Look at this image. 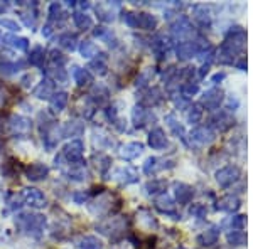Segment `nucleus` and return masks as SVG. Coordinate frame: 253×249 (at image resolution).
Masks as SVG:
<instances>
[{
	"label": "nucleus",
	"instance_id": "nucleus-29",
	"mask_svg": "<svg viewBox=\"0 0 253 249\" xmlns=\"http://www.w3.org/2000/svg\"><path fill=\"white\" fill-rule=\"evenodd\" d=\"M80 248L81 249H101L103 244H101V241L95 238V236H86V238L81 239Z\"/></svg>",
	"mask_w": 253,
	"mask_h": 249
},
{
	"label": "nucleus",
	"instance_id": "nucleus-4",
	"mask_svg": "<svg viewBox=\"0 0 253 249\" xmlns=\"http://www.w3.org/2000/svg\"><path fill=\"white\" fill-rule=\"evenodd\" d=\"M240 177V170L233 165H228L224 169L216 172V180L221 187H230L231 183H235Z\"/></svg>",
	"mask_w": 253,
	"mask_h": 249
},
{
	"label": "nucleus",
	"instance_id": "nucleus-28",
	"mask_svg": "<svg viewBox=\"0 0 253 249\" xmlns=\"http://www.w3.org/2000/svg\"><path fill=\"white\" fill-rule=\"evenodd\" d=\"M80 52L83 58H93V56L98 54V47L95 42H91V40H84V42H81V46H80Z\"/></svg>",
	"mask_w": 253,
	"mask_h": 249
},
{
	"label": "nucleus",
	"instance_id": "nucleus-5",
	"mask_svg": "<svg viewBox=\"0 0 253 249\" xmlns=\"http://www.w3.org/2000/svg\"><path fill=\"white\" fill-rule=\"evenodd\" d=\"M9 126L15 135H27L32 130L31 120H27V118H24V116H19V115H14L10 118Z\"/></svg>",
	"mask_w": 253,
	"mask_h": 249
},
{
	"label": "nucleus",
	"instance_id": "nucleus-46",
	"mask_svg": "<svg viewBox=\"0 0 253 249\" xmlns=\"http://www.w3.org/2000/svg\"><path fill=\"white\" fill-rule=\"evenodd\" d=\"M51 61L54 64H59V68H61V64H64V61H66V58H64L63 54H61L59 51H51Z\"/></svg>",
	"mask_w": 253,
	"mask_h": 249
},
{
	"label": "nucleus",
	"instance_id": "nucleus-31",
	"mask_svg": "<svg viewBox=\"0 0 253 249\" xmlns=\"http://www.w3.org/2000/svg\"><path fill=\"white\" fill-rule=\"evenodd\" d=\"M89 69H93L95 71V74H100V76H103V74H107V63H105V59L103 58H96V59H93L91 63H89Z\"/></svg>",
	"mask_w": 253,
	"mask_h": 249
},
{
	"label": "nucleus",
	"instance_id": "nucleus-44",
	"mask_svg": "<svg viewBox=\"0 0 253 249\" xmlns=\"http://www.w3.org/2000/svg\"><path fill=\"white\" fill-rule=\"evenodd\" d=\"M182 93H184V96H193L198 93V84H193V83H187L182 86Z\"/></svg>",
	"mask_w": 253,
	"mask_h": 249
},
{
	"label": "nucleus",
	"instance_id": "nucleus-34",
	"mask_svg": "<svg viewBox=\"0 0 253 249\" xmlns=\"http://www.w3.org/2000/svg\"><path fill=\"white\" fill-rule=\"evenodd\" d=\"M194 19L198 20L201 26H208V24H210V20H211L210 14H208L206 9H203V7H196V9H194Z\"/></svg>",
	"mask_w": 253,
	"mask_h": 249
},
{
	"label": "nucleus",
	"instance_id": "nucleus-18",
	"mask_svg": "<svg viewBox=\"0 0 253 249\" xmlns=\"http://www.w3.org/2000/svg\"><path fill=\"white\" fill-rule=\"evenodd\" d=\"M73 77H75V81L78 83V86H86V84L93 83V76L89 74L88 69H83V68H75Z\"/></svg>",
	"mask_w": 253,
	"mask_h": 249
},
{
	"label": "nucleus",
	"instance_id": "nucleus-21",
	"mask_svg": "<svg viewBox=\"0 0 253 249\" xmlns=\"http://www.w3.org/2000/svg\"><path fill=\"white\" fill-rule=\"evenodd\" d=\"M73 20H75L76 27H80V29H83V31L91 29V26H93L91 17L84 14V12H75V14H73Z\"/></svg>",
	"mask_w": 253,
	"mask_h": 249
},
{
	"label": "nucleus",
	"instance_id": "nucleus-45",
	"mask_svg": "<svg viewBox=\"0 0 253 249\" xmlns=\"http://www.w3.org/2000/svg\"><path fill=\"white\" fill-rule=\"evenodd\" d=\"M0 26L7 27V29H10V31H19L20 29L17 22H14V20H9V19H0Z\"/></svg>",
	"mask_w": 253,
	"mask_h": 249
},
{
	"label": "nucleus",
	"instance_id": "nucleus-22",
	"mask_svg": "<svg viewBox=\"0 0 253 249\" xmlns=\"http://www.w3.org/2000/svg\"><path fill=\"white\" fill-rule=\"evenodd\" d=\"M68 105V93L64 91H59V93H54L51 98V106L52 109H56V111H63L64 108H66Z\"/></svg>",
	"mask_w": 253,
	"mask_h": 249
},
{
	"label": "nucleus",
	"instance_id": "nucleus-17",
	"mask_svg": "<svg viewBox=\"0 0 253 249\" xmlns=\"http://www.w3.org/2000/svg\"><path fill=\"white\" fill-rule=\"evenodd\" d=\"M3 42L9 44L14 49H17V51H27L29 49V40L26 37H17V36H12V34H7L3 36Z\"/></svg>",
	"mask_w": 253,
	"mask_h": 249
},
{
	"label": "nucleus",
	"instance_id": "nucleus-16",
	"mask_svg": "<svg viewBox=\"0 0 253 249\" xmlns=\"http://www.w3.org/2000/svg\"><path fill=\"white\" fill-rule=\"evenodd\" d=\"M191 138H193V142H198V143H210V142H213L214 138V133L211 132L210 128H196L191 132Z\"/></svg>",
	"mask_w": 253,
	"mask_h": 249
},
{
	"label": "nucleus",
	"instance_id": "nucleus-42",
	"mask_svg": "<svg viewBox=\"0 0 253 249\" xmlns=\"http://www.w3.org/2000/svg\"><path fill=\"white\" fill-rule=\"evenodd\" d=\"M95 36L100 39H103L107 44H112V39H113V34L110 32L108 29H103V27H98V29L95 31Z\"/></svg>",
	"mask_w": 253,
	"mask_h": 249
},
{
	"label": "nucleus",
	"instance_id": "nucleus-25",
	"mask_svg": "<svg viewBox=\"0 0 253 249\" xmlns=\"http://www.w3.org/2000/svg\"><path fill=\"white\" fill-rule=\"evenodd\" d=\"M219 209L221 211H228V212H233L240 207V201L233 195H228V197H223L221 201H219Z\"/></svg>",
	"mask_w": 253,
	"mask_h": 249
},
{
	"label": "nucleus",
	"instance_id": "nucleus-26",
	"mask_svg": "<svg viewBox=\"0 0 253 249\" xmlns=\"http://www.w3.org/2000/svg\"><path fill=\"white\" fill-rule=\"evenodd\" d=\"M84 130V126L78 123V121H69L63 126V135L64 137H75V135H81Z\"/></svg>",
	"mask_w": 253,
	"mask_h": 249
},
{
	"label": "nucleus",
	"instance_id": "nucleus-33",
	"mask_svg": "<svg viewBox=\"0 0 253 249\" xmlns=\"http://www.w3.org/2000/svg\"><path fill=\"white\" fill-rule=\"evenodd\" d=\"M156 206L161 209L162 212H174V204L170 201L167 195H162V197H159L156 201Z\"/></svg>",
	"mask_w": 253,
	"mask_h": 249
},
{
	"label": "nucleus",
	"instance_id": "nucleus-9",
	"mask_svg": "<svg viewBox=\"0 0 253 249\" xmlns=\"http://www.w3.org/2000/svg\"><path fill=\"white\" fill-rule=\"evenodd\" d=\"M221 101H223V91L218 88L210 89V91H206L205 95H203V105H205L206 108L216 109Z\"/></svg>",
	"mask_w": 253,
	"mask_h": 249
},
{
	"label": "nucleus",
	"instance_id": "nucleus-40",
	"mask_svg": "<svg viewBox=\"0 0 253 249\" xmlns=\"http://www.w3.org/2000/svg\"><path fill=\"white\" fill-rule=\"evenodd\" d=\"M145 109L142 106H135V109H133V121H135V125H145Z\"/></svg>",
	"mask_w": 253,
	"mask_h": 249
},
{
	"label": "nucleus",
	"instance_id": "nucleus-1",
	"mask_svg": "<svg viewBox=\"0 0 253 249\" xmlns=\"http://www.w3.org/2000/svg\"><path fill=\"white\" fill-rule=\"evenodd\" d=\"M15 222H17V226L22 231H26L27 234L39 236L41 231L44 229L46 219H44V215H39V214H20Z\"/></svg>",
	"mask_w": 253,
	"mask_h": 249
},
{
	"label": "nucleus",
	"instance_id": "nucleus-30",
	"mask_svg": "<svg viewBox=\"0 0 253 249\" xmlns=\"http://www.w3.org/2000/svg\"><path fill=\"white\" fill-rule=\"evenodd\" d=\"M166 121H167V125H169V128L172 130V133L175 135L177 138H182L184 140V135H186V132H184V128H182V125H179V121H175V118L172 116V115H169L166 118Z\"/></svg>",
	"mask_w": 253,
	"mask_h": 249
},
{
	"label": "nucleus",
	"instance_id": "nucleus-49",
	"mask_svg": "<svg viewBox=\"0 0 253 249\" xmlns=\"http://www.w3.org/2000/svg\"><path fill=\"white\" fill-rule=\"evenodd\" d=\"M223 77H224V74H223V72H221V74H216V76L213 77V83H218V81H221Z\"/></svg>",
	"mask_w": 253,
	"mask_h": 249
},
{
	"label": "nucleus",
	"instance_id": "nucleus-15",
	"mask_svg": "<svg viewBox=\"0 0 253 249\" xmlns=\"http://www.w3.org/2000/svg\"><path fill=\"white\" fill-rule=\"evenodd\" d=\"M112 177L115 178V180H120L122 183H132L137 180V174L133 172L132 169H115L112 174Z\"/></svg>",
	"mask_w": 253,
	"mask_h": 249
},
{
	"label": "nucleus",
	"instance_id": "nucleus-10",
	"mask_svg": "<svg viewBox=\"0 0 253 249\" xmlns=\"http://www.w3.org/2000/svg\"><path fill=\"white\" fill-rule=\"evenodd\" d=\"M199 52V44L198 42H181L177 46V58L179 59H191Z\"/></svg>",
	"mask_w": 253,
	"mask_h": 249
},
{
	"label": "nucleus",
	"instance_id": "nucleus-20",
	"mask_svg": "<svg viewBox=\"0 0 253 249\" xmlns=\"http://www.w3.org/2000/svg\"><path fill=\"white\" fill-rule=\"evenodd\" d=\"M191 29H193V27H191L189 19H187V17H181L172 26V34H175V36H179V37H181V36L189 34Z\"/></svg>",
	"mask_w": 253,
	"mask_h": 249
},
{
	"label": "nucleus",
	"instance_id": "nucleus-13",
	"mask_svg": "<svg viewBox=\"0 0 253 249\" xmlns=\"http://www.w3.org/2000/svg\"><path fill=\"white\" fill-rule=\"evenodd\" d=\"M34 95L39 100H51L52 95H54V84H52V81L44 79L42 83H39V86L34 89Z\"/></svg>",
	"mask_w": 253,
	"mask_h": 249
},
{
	"label": "nucleus",
	"instance_id": "nucleus-39",
	"mask_svg": "<svg viewBox=\"0 0 253 249\" xmlns=\"http://www.w3.org/2000/svg\"><path fill=\"white\" fill-rule=\"evenodd\" d=\"M138 224L140 226H144V224H147V227H156V219L152 217V215L149 214V212H145V211H142L140 212V215H138Z\"/></svg>",
	"mask_w": 253,
	"mask_h": 249
},
{
	"label": "nucleus",
	"instance_id": "nucleus-24",
	"mask_svg": "<svg viewBox=\"0 0 253 249\" xmlns=\"http://www.w3.org/2000/svg\"><path fill=\"white\" fill-rule=\"evenodd\" d=\"M44 49L38 46V47H34L31 51V56H29V63L32 64V66H38V68H42L44 66Z\"/></svg>",
	"mask_w": 253,
	"mask_h": 249
},
{
	"label": "nucleus",
	"instance_id": "nucleus-8",
	"mask_svg": "<svg viewBox=\"0 0 253 249\" xmlns=\"http://www.w3.org/2000/svg\"><path fill=\"white\" fill-rule=\"evenodd\" d=\"M142 150H144L142 143L132 142V143H125L124 146H120V150H118V155H120L124 160H133V158H137L138 155L142 153Z\"/></svg>",
	"mask_w": 253,
	"mask_h": 249
},
{
	"label": "nucleus",
	"instance_id": "nucleus-38",
	"mask_svg": "<svg viewBox=\"0 0 253 249\" xmlns=\"http://www.w3.org/2000/svg\"><path fill=\"white\" fill-rule=\"evenodd\" d=\"M64 17V12H63V7L59 3H51L49 7V20H58V19H63Z\"/></svg>",
	"mask_w": 253,
	"mask_h": 249
},
{
	"label": "nucleus",
	"instance_id": "nucleus-27",
	"mask_svg": "<svg viewBox=\"0 0 253 249\" xmlns=\"http://www.w3.org/2000/svg\"><path fill=\"white\" fill-rule=\"evenodd\" d=\"M47 76L51 77V81L52 83H66L68 81V74H66V71H64L63 68H52V69H49L47 71Z\"/></svg>",
	"mask_w": 253,
	"mask_h": 249
},
{
	"label": "nucleus",
	"instance_id": "nucleus-50",
	"mask_svg": "<svg viewBox=\"0 0 253 249\" xmlns=\"http://www.w3.org/2000/svg\"><path fill=\"white\" fill-rule=\"evenodd\" d=\"M0 39H2V34H0Z\"/></svg>",
	"mask_w": 253,
	"mask_h": 249
},
{
	"label": "nucleus",
	"instance_id": "nucleus-2",
	"mask_svg": "<svg viewBox=\"0 0 253 249\" xmlns=\"http://www.w3.org/2000/svg\"><path fill=\"white\" fill-rule=\"evenodd\" d=\"M63 155H64V158H66L69 163H75V165H78V163H83V155H84L83 142H81V140L69 142V143L64 146Z\"/></svg>",
	"mask_w": 253,
	"mask_h": 249
},
{
	"label": "nucleus",
	"instance_id": "nucleus-14",
	"mask_svg": "<svg viewBox=\"0 0 253 249\" xmlns=\"http://www.w3.org/2000/svg\"><path fill=\"white\" fill-rule=\"evenodd\" d=\"M117 3H100V5L96 7V14L98 17L101 20H105V22H110V20L115 19V10H117Z\"/></svg>",
	"mask_w": 253,
	"mask_h": 249
},
{
	"label": "nucleus",
	"instance_id": "nucleus-19",
	"mask_svg": "<svg viewBox=\"0 0 253 249\" xmlns=\"http://www.w3.org/2000/svg\"><path fill=\"white\" fill-rule=\"evenodd\" d=\"M218 236H219L218 229H216V227H211V229L205 231L201 236H199L198 243L201 244V246H213L216 241H218Z\"/></svg>",
	"mask_w": 253,
	"mask_h": 249
},
{
	"label": "nucleus",
	"instance_id": "nucleus-36",
	"mask_svg": "<svg viewBox=\"0 0 253 249\" xmlns=\"http://www.w3.org/2000/svg\"><path fill=\"white\" fill-rule=\"evenodd\" d=\"M145 190L149 194H159V192L166 190V182L164 180H152L145 185Z\"/></svg>",
	"mask_w": 253,
	"mask_h": 249
},
{
	"label": "nucleus",
	"instance_id": "nucleus-48",
	"mask_svg": "<svg viewBox=\"0 0 253 249\" xmlns=\"http://www.w3.org/2000/svg\"><path fill=\"white\" fill-rule=\"evenodd\" d=\"M86 197H88V194H83V192H76V194L73 195V199H75L76 204H83L86 201Z\"/></svg>",
	"mask_w": 253,
	"mask_h": 249
},
{
	"label": "nucleus",
	"instance_id": "nucleus-37",
	"mask_svg": "<svg viewBox=\"0 0 253 249\" xmlns=\"http://www.w3.org/2000/svg\"><path fill=\"white\" fill-rule=\"evenodd\" d=\"M201 116H203V109L199 105H194L193 108L189 109V113H187V120H189V123H199Z\"/></svg>",
	"mask_w": 253,
	"mask_h": 249
},
{
	"label": "nucleus",
	"instance_id": "nucleus-32",
	"mask_svg": "<svg viewBox=\"0 0 253 249\" xmlns=\"http://www.w3.org/2000/svg\"><path fill=\"white\" fill-rule=\"evenodd\" d=\"M24 68L22 63H0V72L2 74H14V72L20 71Z\"/></svg>",
	"mask_w": 253,
	"mask_h": 249
},
{
	"label": "nucleus",
	"instance_id": "nucleus-23",
	"mask_svg": "<svg viewBox=\"0 0 253 249\" xmlns=\"http://www.w3.org/2000/svg\"><path fill=\"white\" fill-rule=\"evenodd\" d=\"M59 46L68 49V51H75L76 49V44H78V37L71 32H66V34H61L59 39H58Z\"/></svg>",
	"mask_w": 253,
	"mask_h": 249
},
{
	"label": "nucleus",
	"instance_id": "nucleus-7",
	"mask_svg": "<svg viewBox=\"0 0 253 249\" xmlns=\"http://www.w3.org/2000/svg\"><path fill=\"white\" fill-rule=\"evenodd\" d=\"M49 174V169L44 163H32L31 167H27L26 169V175L27 178L32 182H39V180H44V178L47 177Z\"/></svg>",
	"mask_w": 253,
	"mask_h": 249
},
{
	"label": "nucleus",
	"instance_id": "nucleus-47",
	"mask_svg": "<svg viewBox=\"0 0 253 249\" xmlns=\"http://www.w3.org/2000/svg\"><path fill=\"white\" fill-rule=\"evenodd\" d=\"M191 214H194V215H205L206 214V209L203 206H194V207H191Z\"/></svg>",
	"mask_w": 253,
	"mask_h": 249
},
{
	"label": "nucleus",
	"instance_id": "nucleus-41",
	"mask_svg": "<svg viewBox=\"0 0 253 249\" xmlns=\"http://www.w3.org/2000/svg\"><path fill=\"white\" fill-rule=\"evenodd\" d=\"M157 162H159V158H156V157L147 158V162L144 163V172L147 175H150V174L156 172V170H157Z\"/></svg>",
	"mask_w": 253,
	"mask_h": 249
},
{
	"label": "nucleus",
	"instance_id": "nucleus-11",
	"mask_svg": "<svg viewBox=\"0 0 253 249\" xmlns=\"http://www.w3.org/2000/svg\"><path fill=\"white\" fill-rule=\"evenodd\" d=\"M149 145L152 146L154 150H162V148H166V145H167V137H166L164 130H161V128L152 130V132H150V135H149Z\"/></svg>",
	"mask_w": 253,
	"mask_h": 249
},
{
	"label": "nucleus",
	"instance_id": "nucleus-43",
	"mask_svg": "<svg viewBox=\"0 0 253 249\" xmlns=\"http://www.w3.org/2000/svg\"><path fill=\"white\" fill-rule=\"evenodd\" d=\"M69 178H73V180H84L86 178V172L83 169H73L69 170Z\"/></svg>",
	"mask_w": 253,
	"mask_h": 249
},
{
	"label": "nucleus",
	"instance_id": "nucleus-35",
	"mask_svg": "<svg viewBox=\"0 0 253 249\" xmlns=\"http://www.w3.org/2000/svg\"><path fill=\"white\" fill-rule=\"evenodd\" d=\"M228 243L231 244V246H242L245 244V234L242 231H233L228 234Z\"/></svg>",
	"mask_w": 253,
	"mask_h": 249
},
{
	"label": "nucleus",
	"instance_id": "nucleus-3",
	"mask_svg": "<svg viewBox=\"0 0 253 249\" xmlns=\"http://www.w3.org/2000/svg\"><path fill=\"white\" fill-rule=\"evenodd\" d=\"M22 199L27 206L34 207V209H44L47 204L46 195L42 194L39 189H34V187H29V189H24L22 192Z\"/></svg>",
	"mask_w": 253,
	"mask_h": 249
},
{
	"label": "nucleus",
	"instance_id": "nucleus-6",
	"mask_svg": "<svg viewBox=\"0 0 253 249\" xmlns=\"http://www.w3.org/2000/svg\"><path fill=\"white\" fill-rule=\"evenodd\" d=\"M156 26H157V19L154 17L152 14H145V12L133 14V27H140V29H145V31H152Z\"/></svg>",
	"mask_w": 253,
	"mask_h": 249
},
{
	"label": "nucleus",
	"instance_id": "nucleus-12",
	"mask_svg": "<svg viewBox=\"0 0 253 249\" xmlns=\"http://www.w3.org/2000/svg\"><path fill=\"white\" fill-rule=\"evenodd\" d=\"M174 194L179 204H189L193 199V189L186 183H174Z\"/></svg>",
	"mask_w": 253,
	"mask_h": 249
}]
</instances>
